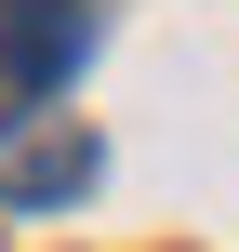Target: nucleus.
Segmentation results:
<instances>
[{
  "label": "nucleus",
  "mask_w": 239,
  "mask_h": 252,
  "mask_svg": "<svg viewBox=\"0 0 239 252\" xmlns=\"http://www.w3.org/2000/svg\"><path fill=\"white\" fill-rule=\"evenodd\" d=\"M80 186H93V133H80V120H53V106L0 120V199H13V213H53V199H80Z\"/></svg>",
  "instance_id": "nucleus-1"
},
{
  "label": "nucleus",
  "mask_w": 239,
  "mask_h": 252,
  "mask_svg": "<svg viewBox=\"0 0 239 252\" xmlns=\"http://www.w3.org/2000/svg\"><path fill=\"white\" fill-rule=\"evenodd\" d=\"M80 53H93V0H0V80L13 93L80 80Z\"/></svg>",
  "instance_id": "nucleus-2"
}]
</instances>
